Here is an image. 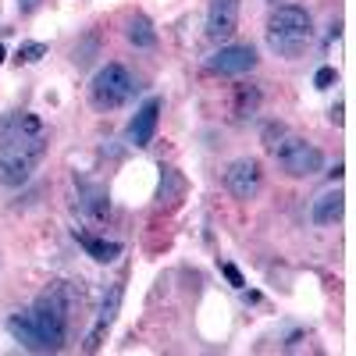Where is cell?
I'll return each instance as SVG.
<instances>
[{"label": "cell", "mask_w": 356, "mask_h": 356, "mask_svg": "<svg viewBox=\"0 0 356 356\" xmlns=\"http://www.w3.org/2000/svg\"><path fill=\"white\" fill-rule=\"evenodd\" d=\"M68 310H72V292H68L65 282H54L47 292L36 296V303H33V310H29V317H33L36 332H40L43 353L65 349V339H68Z\"/></svg>", "instance_id": "1"}, {"label": "cell", "mask_w": 356, "mask_h": 356, "mask_svg": "<svg viewBox=\"0 0 356 356\" xmlns=\"http://www.w3.org/2000/svg\"><path fill=\"white\" fill-rule=\"evenodd\" d=\"M161 97H150L139 111H136V118H132V125H129V139L136 143V146H150L154 143V136H157V125H161Z\"/></svg>", "instance_id": "10"}, {"label": "cell", "mask_w": 356, "mask_h": 356, "mask_svg": "<svg viewBox=\"0 0 356 356\" xmlns=\"http://www.w3.org/2000/svg\"><path fill=\"white\" fill-rule=\"evenodd\" d=\"M33 164L36 161H29V157H0V186H8V189L25 186L29 175H33Z\"/></svg>", "instance_id": "13"}, {"label": "cell", "mask_w": 356, "mask_h": 356, "mask_svg": "<svg viewBox=\"0 0 356 356\" xmlns=\"http://www.w3.org/2000/svg\"><path fill=\"white\" fill-rule=\"evenodd\" d=\"M36 4H40V0H18V8H22V11H33Z\"/></svg>", "instance_id": "21"}, {"label": "cell", "mask_w": 356, "mask_h": 356, "mask_svg": "<svg viewBox=\"0 0 356 356\" xmlns=\"http://www.w3.org/2000/svg\"><path fill=\"white\" fill-rule=\"evenodd\" d=\"M239 29V0H211L207 8V36L214 43H228Z\"/></svg>", "instance_id": "8"}, {"label": "cell", "mask_w": 356, "mask_h": 356, "mask_svg": "<svg viewBox=\"0 0 356 356\" xmlns=\"http://www.w3.org/2000/svg\"><path fill=\"white\" fill-rule=\"evenodd\" d=\"M275 157H278V164H282V171H285L289 178H310V175H317L321 164H324V157H321L317 146L307 143V139H300V136H289L285 146H282Z\"/></svg>", "instance_id": "5"}, {"label": "cell", "mask_w": 356, "mask_h": 356, "mask_svg": "<svg viewBox=\"0 0 356 356\" xmlns=\"http://www.w3.org/2000/svg\"><path fill=\"white\" fill-rule=\"evenodd\" d=\"M47 150L43 125L36 114L15 111L8 118H0V157H29L36 161Z\"/></svg>", "instance_id": "3"}, {"label": "cell", "mask_w": 356, "mask_h": 356, "mask_svg": "<svg viewBox=\"0 0 356 356\" xmlns=\"http://www.w3.org/2000/svg\"><path fill=\"white\" fill-rule=\"evenodd\" d=\"M221 271H225V278H228L235 289H243V285H246V278L239 275V267H235V264H221Z\"/></svg>", "instance_id": "20"}, {"label": "cell", "mask_w": 356, "mask_h": 356, "mask_svg": "<svg viewBox=\"0 0 356 356\" xmlns=\"http://www.w3.org/2000/svg\"><path fill=\"white\" fill-rule=\"evenodd\" d=\"M335 79H339V75H335V68H321V72L314 75V86H317V89H332V86H335Z\"/></svg>", "instance_id": "19"}, {"label": "cell", "mask_w": 356, "mask_h": 356, "mask_svg": "<svg viewBox=\"0 0 356 356\" xmlns=\"http://www.w3.org/2000/svg\"><path fill=\"white\" fill-rule=\"evenodd\" d=\"M0 61H4V47H0Z\"/></svg>", "instance_id": "22"}, {"label": "cell", "mask_w": 356, "mask_h": 356, "mask_svg": "<svg viewBox=\"0 0 356 356\" xmlns=\"http://www.w3.org/2000/svg\"><path fill=\"white\" fill-rule=\"evenodd\" d=\"M314 40V25H310V11L300 4H282L267 18V47L278 57H300Z\"/></svg>", "instance_id": "2"}, {"label": "cell", "mask_w": 356, "mask_h": 356, "mask_svg": "<svg viewBox=\"0 0 356 356\" xmlns=\"http://www.w3.org/2000/svg\"><path fill=\"white\" fill-rule=\"evenodd\" d=\"M214 75H246L257 68V50L250 43H225L211 61H207Z\"/></svg>", "instance_id": "6"}, {"label": "cell", "mask_w": 356, "mask_h": 356, "mask_svg": "<svg viewBox=\"0 0 356 356\" xmlns=\"http://www.w3.org/2000/svg\"><path fill=\"white\" fill-rule=\"evenodd\" d=\"M257 104H260V93H257L253 86H243V89H239V104H235V114L246 118V114L257 111Z\"/></svg>", "instance_id": "17"}, {"label": "cell", "mask_w": 356, "mask_h": 356, "mask_svg": "<svg viewBox=\"0 0 356 356\" xmlns=\"http://www.w3.org/2000/svg\"><path fill=\"white\" fill-rule=\"evenodd\" d=\"M289 136H292V132H289L282 122H267V125H264V136H260V139H264V150L275 157V154L282 150V146H285V139H289Z\"/></svg>", "instance_id": "16"}, {"label": "cell", "mask_w": 356, "mask_h": 356, "mask_svg": "<svg viewBox=\"0 0 356 356\" xmlns=\"http://www.w3.org/2000/svg\"><path fill=\"white\" fill-rule=\"evenodd\" d=\"M79 243H82V250H86L89 257H93L97 264H111L118 253H122V246H118V243L97 239V235H82V232H79Z\"/></svg>", "instance_id": "14"}, {"label": "cell", "mask_w": 356, "mask_h": 356, "mask_svg": "<svg viewBox=\"0 0 356 356\" xmlns=\"http://www.w3.org/2000/svg\"><path fill=\"white\" fill-rule=\"evenodd\" d=\"M129 43H136V47H143V50H154V47H157V29L150 25V18L136 15V18L129 22Z\"/></svg>", "instance_id": "15"}, {"label": "cell", "mask_w": 356, "mask_h": 356, "mask_svg": "<svg viewBox=\"0 0 356 356\" xmlns=\"http://www.w3.org/2000/svg\"><path fill=\"white\" fill-rule=\"evenodd\" d=\"M342 211H346V196L339 189H324L314 207H310V221L321 225V228H328V225H339L342 221Z\"/></svg>", "instance_id": "11"}, {"label": "cell", "mask_w": 356, "mask_h": 356, "mask_svg": "<svg viewBox=\"0 0 356 356\" xmlns=\"http://www.w3.org/2000/svg\"><path fill=\"white\" fill-rule=\"evenodd\" d=\"M40 57H47V43H22L18 47V61L22 65H36Z\"/></svg>", "instance_id": "18"}, {"label": "cell", "mask_w": 356, "mask_h": 356, "mask_svg": "<svg viewBox=\"0 0 356 356\" xmlns=\"http://www.w3.org/2000/svg\"><path fill=\"white\" fill-rule=\"evenodd\" d=\"M8 335L15 342H22L25 349H33V353H43V342H40V332H36V324L29 314H11L8 317Z\"/></svg>", "instance_id": "12"}, {"label": "cell", "mask_w": 356, "mask_h": 356, "mask_svg": "<svg viewBox=\"0 0 356 356\" xmlns=\"http://www.w3.org/2000/svg\"><path fill=\"white\" fill-rule=\"evenodd\" d=\"M136 93V79L125 65H104L93 82H89V100H93L100 111H114L129 104V97Z\"/></svg>", "instance_id": "4"}, {"label": "cell", "mask_w": 356, "mask_h": 356, "mask_svg": "<svg viewBox=\"0 0 356 356\" xmlns=\"http://www.w3.org/2000/svg\"><path fill=\"white\" fill-rule=\"evenodd\" d=\"M260 182H264V168L260 161L253 157H243V161H235L228 171H225V186L235 200H253L260 193Z\"/></svg>", "instance_id": "7"}, {"label": "cell", "mask_w": 356, "mask_h": 356, "mask_svg": "<svg viewBox=\"0 0 356 356\" xmlns=\"http://www.w3.org/2000/svg\"><path fill=\"white\" fill-rule=\"evenodd\" d=\"M122 296H125L122 282H114V285H111V292L104 296V303H100V314H97L93 332H89V339H86V349H89V353H93V349H100V342L107 339V332H111V324H114L118 310H122Z\"/></svg>", "instance_id": "9"}]
</instances>
